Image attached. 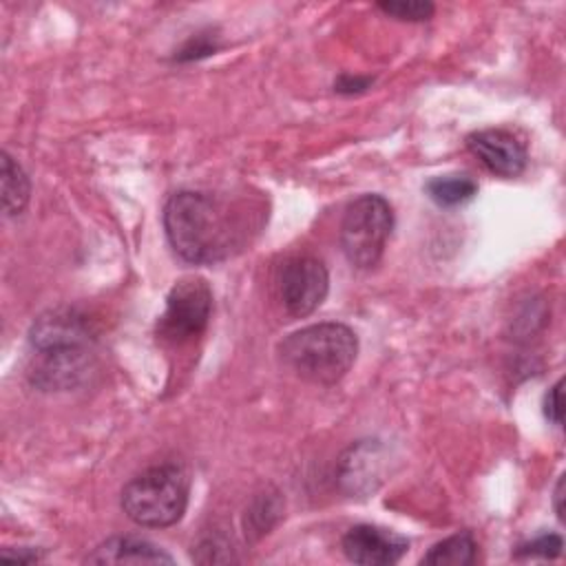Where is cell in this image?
Returning a JSON list of instances; mask_svg holds the SVG:
<instances>
[{"mask_svg":"<svg viewBox=\"0 0 566 566\" xmlns=\"http://www.w3.org/2000/svg\"><path fill=\"white\" fill-rule=\"evenodd\" d=\"M544 413L553 424H562V380L548 389L544 398Z\"/></svg>","mask_w":566,"mask_h":566,"instance_id":"17","label":"cell"},{"mask_svg":"<svg viewBox=\"0 0 566 566\" xmlns=\"http://www.w3.org/2000/svg\"><path fill=\"white\" fill-rule=\"evenodd\" d=\"M327 290L329 274L316 256H292L279 272V296L285 312L294 318L312 314L325 301Z\"/></svg>","mask_w":566,"mask_h":566,"instance_id":"7","label":"cell"},{"mask_svg":"<svg viewBox=\"0 0 566 566\" xmlns=\"http://www.w3.org/2000/svg\"><path fill=\"white\" fill-rule=\"evenodd\" d=\"M469 150L495 175L517 177L526 168V148L524 144L504 128H486L471 133L467 137Z\"/></svg>","mask_w":566,"mask_h":566,"instance_id":"9","label":"cell"},{"mask_svg":"<svg viewBox=\"0 0 566 566\" xmlns=\"http://www.w3.org/2000/svg\"><path fill=\"white\" fill-rule=\"evenodd\" d=\"M212 312V292L199 276L179 279L168 296L159 316V336L175 345H186L201 336L208 327Z\"/></svg>","mask_w":566,"mask_h":566,"instance_id":"6","label":"cell"},{"mask_svg":"<svg viewBox=\"0 0 566 566\" xmlns=\"http://www.w3.org/2000/svg\"><path fill=\"white\" fill-rule=\"evenodd\" d=\"M358 354L356 334L343 323H316L290 334L279 345V356L298 378L316 385L338 382Z\"/></svg>","mask_w":566,"mask_h":566,"instance_id":"3","label":"cell"},{"mask_svg":"<svg viewBox=\"0 0 566 566\" xmlns=\"http://www.w3.org/2000/svg\"><path fill=\"white\" fill-rule=\"evenodd\" d=\"M478 192V184L469 175H444V177H433L427 184V195L444 208L462 206L471 201Z\"/></svg>","mask_w":566,"mask_h":566,"instance_id":"13","label":"cell"},{"mask_svg":"<svg viewBox=\"0 0 566 566\" xmlns=\"http://www.w3.org/2000/svg\"><path fill=\"white\" fill-rule=\"evenodd\" d=\"M394 228V212L385 197L363 195L354 199L340 221V248L347 261L360 270L374 268Z\"/></svg>","mask_w":566,"mask_h":566,"instance_id":"5","label":"cell"},{"mask_svg":"<svg viewBox=\"0 0 566 566\" xmlns=\"http://www.w3.org/2000/svg\"><path fill=\"white\" fill-rule=\"evenodd\" d=\"M164 230L172 250L195 265L230 256L243 232L226 201L197 190L175 192L166 201Z\"/></svg>","mask_w":566,"mask_h":566,"instance_id":"1","label":"cell"},{"mask_svg":"<svg viewBox=\"0 0 566 566\" xmlns=\"http://www.w3.org/2000/svg\"><path fill=\"white\" fill-rule=\"evenodd\" d=\"M0 557H2V559H11V562H40V559H42V553L35 551V548H18L15 553L9 551V548H4V551L0 553Z\"/></svg>","mask_w":566,"mask_h":566,"instance_id":"18","label":"cell"},{"mask_svg":"<svg viewBox=\"0 0 566 566\" xmlns=\"http://www.w3.org/2000/svg\"><path fill=\"white\" fill-rule=\"evenodd\" d=\"M188 473L172 462L150 467L122 491L124 513L139 526L164 528L181 520L188 506Z\"/></svg>","mask_w":566,"mask_h":566,"instance_id":"4","label":"cell"},{"mask_svg":"<svg viewBox=\"0 0 566 566\" xmlns=\"http://www.w3.org/2000/svg\"><path fill=\"white\" fill-rule=\"evenodd\" d=\"M371 84V80H352V77H340L338 84H336V91L338 93H356V91H363Z\"/></svg>","mask_w":566,"mask_h":566,"instance_id":"19","label":"cell"},{"mask_svg":"<svg viewBox=\"0 0 566 566\" xmlns=\"http://www.w3.org/2000/svg\"><path fill=\"white\" fill-rule=\"evenodd\" d=\"M562 502H564V475L557 480L555 491H553V506H555V513H557L559 520H564V506H562Z\"/></svg>","mask_w":566,"mask_h":566,"instance_id":"20","label":"cell"},{"mask_svg":"<svg viewBox=\"0 0 566 566\" xmlns=\"http://www.w3.org/2000/svg\"><path fill=\"white\" fill-rule=\"evenodd\" d=\"M378 9L385 11L387 15H394L398 20H409V22H422L433 15V4L431 2H378Z\"/></svg>","mask_w":566,"mask_h":566,"instance_id":"15","label":"cell"},{"mask_svg":"<svg viewBox=\"0 0 566 566\" xmlns=\"http://www.w3.org/2000/svg\"><path fill=\"white\" fill-rule=\"evenodd\" d=\"M31 184L22 166L9 155L2 153V210L7 217H15L24 210L29 201Z\"/></svg>","mask_w":566,"mask_h":566,"instance_id":"11","label":"cell"},{"mask_svg":"<svg viewBox=\"0 0 566 566\" xmlns=\"http://www.w3.org/2000/svg\"><path fill=\"white\" fill-rule=\"evenodd\" d=\"M281 513V502L274 495H261L256 497V502L252 504L250 513L245 515V533H256V535H263L272 528V524L276 522Z\"/></svg>","mask_w":566,"mask_h":566,"instance_id":"14","label":"cell"},{"mask_svg":"<svg viewBox=\"0 0 566 566\" xmlns=\"http://www.w3.org/2000/svg\"><path fill=\"white\" fill-rule=\"evenodd\" d=\"M475 553H478V544L473 539V535L469 531L455 533L438 544H433L424 557L422 564H431V566H467L475 562Z\"/></svg>","mask_w":566,"mask_h":566,"instance_id":"12","label":"cell"},{"mask_svg":"<svg viewBox=\"0 0 566 566\" xmlns=\"http://www.w3.org/2000/svg\"><path fill=\"white\" fill-rule=\"evenodd\" d=\"M562 553V537L555 533H544L526 544H520L515 555L517 557H539V559H553Z\"/></svg>","mask_w":566,"mask_h":566,"instance_id":"16","label":"cell"},{"mask_svg":"<svg viewBox=\"0 0 566 566\" xmlns=\"http://www.w3.org/2000/svg\"><path fill=\"white\" fill-rule=\"evenodd\" d=\"M343 553L349 562L363 566H391L402 559L409 539L374 524H356L343 535Z\"/></svg>","mask_w":566,"mask_h":566,"instance_id":"8","label":"cell"},{"mask_svg":"<svg viewBox=\"0 0 566 566\" xmlns=\"http://www.w3.org/2000/svg\"><path fill=\"white\" fill-rule=\"evenodd\" d=\"M38 356L33 380L44 389H71L80 385L93 365V329L75 310L42 314L29 334Z\"/></svg>","mask_w":566,"mask_h":566,"instance_id":"2","label":"cell"},{"mask_svg":"<svg viewBox=\"0 0 566 566\" xmlns=\"http://www.w3.org/2000/svg\"><path fill=\"white\" fill-rule=\"evenodd\" d=\"M88 564H172V555H168L157 544L133 537L119 535L102 542L91 555H86Z\"/></svg>","mask_w":566,"mask_h":566,"instance_id":"10","label":"cell"}]
</instances>
